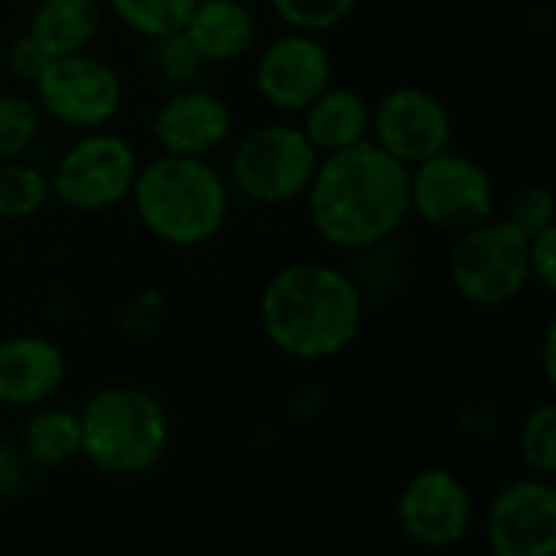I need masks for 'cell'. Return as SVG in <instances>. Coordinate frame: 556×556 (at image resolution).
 I'll return each mask as SVG.
<instances>
[{
  "instance_id": "cell-19",
  "label": "cell",
  "mask_w": 556,
  "mask_h": 556,
  "mask_svg": "<svg viewBox=\"0 0 556 556\" xmlns=\"http://www.w3.org/2000/svg\"><path fill=\"white\" fill-rule=\"evenodd\" d=\"M20 453L29 466L39 469H59L81 456V424L78 410L68 407H33V417L26 420L20 433Z\"/></svg>"
},
{
  "instance_id": "cell-8",
  "label": "cell",
  "mask_w": 556,
  "mask_h": 556,
  "mask_svg": "<svg viewBox=\"0 0 556 556\" xmlns=\"http://www.w3.org/2000/svg\"><path fill=\"white\" fill-rule=\"evenodd\" d=\"M137 169V150L124 137L88 130L52 166L49 192L72 212H104L130 199Z\"/></svg>"
},
{
  "instance_id": "cell-21",
  "label": "cell",
  "mask_w": 556,
  "mask_h": 556,
  "mask_svg": "<svg viewBox=\"0 0 556 556\" xmlns=\"http://www.w3.org/2000/svg\"><path fill=\"white\" fill-rule=\"evenodd\" d=\"M195 3L199 0H111V10L134 33L156 39L173 29H182Z\"/></svg>"
},
{
  "instance_id": "cell-9",
  "label": "cell",
  "mask_w": 556,
  "mask_h": 556,
  "mask_svg": "<svg viewBox=\"0 0 556 556\" xmlns=\"http://www.w3.org/2000/svg\"><path fill=\"white\" fill-rule=\"evenodd\" d=\"M33 85L39 111L75 130L104 127L111 117H117L124 101L117 72L88 52L49 59Z\"/></svg>"
},
{
  "instance_id": "cell-24",
  "label": "cell",
  "mask_w": 556,
  "mask_h": 556,
  "mask_svg": "<svg viewBox=\"0 0 556 556\" xmlns=\"http://www.w3.org/2000/svg\"><path fill=\"white\" fill-rule=\"evenodd\" d=\"M153 68L160 78L182 88V85H195L205 62L195 52V46L189 42V36L182 29H173V33L153 39Z\"/></svg>"
},
{
  "instance_id": "cell-12",
  "label": "cell",
  "mask_w": 556,
  "mask_h": 556,
  "mask_svg": "<svg viewBox=\"0 0 556 556\" xmlns=\"http://www.w3.org/2000/svg\"><path fill=\"white\" fill-rule=\"evenodd\" d=\"M371 134L384 153H391L404 166H417L450 147L453 114L427 88L407 85L388 91L378 101V108L371 111Z\"/></svg>"
},
{
  "instance_id": "cell-22",
  "label": "cell",
  "mask_w": 556,
  "mask_h": 556,
  "mask_svg": "<svg viewBox=\"0 0 556 556\" xmlns=\"http://www.w3.org/2000/svg\"><path fill=\"white\" fill-rule=\"evenodd\" d=\"M518 453L531 476L554 479L556 472V407L541 404L528 414L518 433Z\"/></svg>"
},
{
  "instance_id": "cell-26",
  "label": "cell",
  "mask_w": 556,
  "mask_h": 556,
  "mask_svg": "<svg viewBox=\"0 0 556 556\" xmlns=\"http://www.w3.org/2000/svg\"><path fill=\"white\" fill-rule=\"evenodd\" d=\"M554 215H556V205H554L551 189H547V186H528V189L515 199L508 222H515V225L531 238V235H538V231H544V228L556 225Z\"/></svg>"
},
{
  "instance_id": "cell-7",
  "label": "cell",
  "mask_w": 556,
  "mask_h": 556,
  "mask_svg": "<svg viewBox=\"0 0 556 556\" xmlns=\"http://www.w3.org/2000/svg\"><path fill=\"white\" fill-rule=\"evenodd\" d=\"M410 212L440 231H469L495 215V182L482 163L446 147L410 166Z\"/></svg>"
},
{
  "instance_id": "cell-3",
  "label": "cell",
  "mask_w": 556,
  "mask_h": 556,
  "mask_svg": "<svg viewBox=\"0 0 556 556\" xmlns=\"http://www.w3.org/2000/svg\"><path fill=\"white\" fill-rule=\"evenodd\" d=\"M130 199L140 225L173 248L212 241L228 215V186L205 156L160 153L137 169Z\"/></svg>"
},
{
  "instance_id": "cell-6",
  "label": "cell",
  "mask_w": 556,
  "mask_h": 556,
  "mask_svg": "<svg viewBox=\"0 0 556 556\" xmlns=\"http://www.w3.org/2000/svg\"><path fill=\"white\" fill-rule=\"evenodd\" d=\"M319 150L309 143L303 127L267 124L251 130L231 153L235 189L257 205H283L306 192Z\"/></svg>"
},
{
  "instance_id": "cell-29",
  "label": "cell",
  "mask_w": 556,
  "mask_h": 556,
  "mask_svg": "<svg viewBox=\"0 0 556 556\" xmlns=\"http://www.w3.org/2000/svg\"><path fill=\"white\" fill-rule=\"evenodd\" d=\"M26 472H29V463L20 453V446L0 440V498L16 495L26 485Z\"/></svg>"
},
{
  "instance_id": "cell-5",
  "label": "cell",
  "mask_w": 556,
  "mask_h": 556,
  "mask_svg": "<svg viewBox=\"0 0 556 556\" xmlns=\"http://www.w3.org/2000/svg\"><path fill=\"white\" fill-rule=\"evenodd\" d=\"M528 235L508 218H489L469 231H459L450 254V277L456 293L479 306L498 309L525 293L531 283Z\"/></svg>"
},
{
  "instance_id": "cell-1",
  "label": "cell",
  "mask_w": 556,
  "mask_h": 556,
  "mask_svg": "<svg viewBox=\"0 0 556 556\" xmlns=\"http://www.w3.org/2000/svg\"><path fill=\"white\" fill-rule=\"evenodd\" d=\"M303 195L326 244L365 251L388 241L410 215V166L362 140L326 153Z\"/></svg>"
},
{
  "instance_id": "cell-14",
  "label": "cell",
  "mask_w": 556,
  "mask_h": 556,
  "mask_svg": "<svg viewBox=\"0 0 556 556\" xmlns=\"http://www.w3.org/2000/svg\"><path fill=\"white\" fill-rule=\"evenodd\" d=\"M235 117L225 98L208 88L182 85L153 114V140L163 153L208 156L231 137Z\"/></svg>"
},
{
  "instance_id": "cell-25",
  "label": "cell",
  "mask_w": 556,
  "mask_h": 556,
  "mask_svg": "<svg viewBox=\"0 0 556 556\" xmlns=\"http://www.w3.org/2000/svg\"><path fill=\"white\" fill-rule=\"evenodd\" d=\"M277 16L300 33H326L352 16L358 0H270Z\"/></svg>"
},
{
  "instance_id": "cell-23",
  "label": "cell",
  "mask_w": 556,
  "mask_h": 556,
  "mask_svg": "<svg viewBox=\"0 0 556 556\" xmlns=\"http://www.w3.org/2000/svg\"><path fill=\"white\" fill-rule=\"evenodd\" d=\"M39 121L42 111L36 101L16 91L0 94V163L16 160L23 150H29V143L39 134Z\"/></svg>"
},
{
  "instance_id": "cell-27",
  "label": "cell",
  "mask_w": 556,
  "mask_h": 556,
  "mask_svg": "<svg viewBox=\"0 0 556 556\" xmlns=\"http://www.w3.org/2000/svg\"><path fill=\"white\" fill-rule=\"evenodd\" d=\"M528 264H531V280H538L547 293L556 290V225L531 235Z\"/></svg>"
},
{
  "instance_id": "cell-13",
  "label": "cell",
  "mask_w": 556,
  "mask_h": 556,
  "mask_svg": "<svg viewBox=\"0 0 556 556\" xmlns=\"http://www.w3.org/2000/svg\"><path fill=\"white\" fill-rule=\"evenodd\" d=\"M257 94L277 111H303L316 94L332 85L329 49L316 33H287L274 39L254 68Z\"/></svg>"
},
{
  "instance_id": "cell-18",
  "label": "cell",
  "mask_w": 556,
  "mask_h": 556,
  "mask_svg": "<svg viewBox=\"0 0 556 556\" xmlns=\"http://www.w3.org/2000/svg\"><path fill=\"white\" fill-rule=\"evenodd\" d=\"M101 29V0H39L26 33L49 55L85 52Z\"/></svg>"
},
{
  "instance_id": "cell-2",
  "label": "cell",
  "mask_w": 556,
  "mask_h": 556,
  "mask_svg": "<svg viewBox=\"0 0 556 556\" xmlns=\"http://www.w3.org/2000/svg\"><path fill=\"white\" fill-rule=\"evenodd\" d=\"M257 316L280 355L293 362H326L358 339L365 300L345 270L303 261L280 267L267 280Z\"/></svg>"
},
{
  "instance_id": "cell-15",
  "label": "cell",
  "mask_w": 556,
  "mask_h": 556,
  "mask_svg": "<svg viewBox=\"0 0 556 556\" xmlns=\"http://www.w3.org/2000/svg\"><path fill=\"white\" fill-rule=\"evenodd\" d=\"M65 384V355L42 336H10L0 342V404L33 410L49 404Z\"/></svg>"
},
{
  "instance_id": "cell-11",
  "label": "cell",
  "mask_w": 556,
  "mask_h": 556,
  "mask_svg": "<svg viewBox=\"0 0 556 556\" xmlns=\"http://www.w3.org/2000/svg\"><path fill=\"white\" fill-rule=\"evenodd\" d=\"M485 541L495 556H554V482L528 476L505 485L485 511Z\"/></svg>"
},
{
  "instance_id": "cell-20",
  "label": "cell",
  "mask_w": 556,
  "mask_h": 556,
  "mask_svg": "<svg viewBox=\"0 0 556 556\" xmlns=\"http://www.w3.org/2000/svg\"><path fill=\"white\" fill-rule=\"evenodd\" d=\"M49 176L33 163L3 160L0 163V222L33 218L49 202Z\"/></svg>"
},
{
  "instance_id": "cell-10",
  "label": "cell",
  "mask_w": 556,
  "mask_h": 556,
  "mask_svg": "<svg viewBox=\"0 0 556 556\" xmlns=\"http://www.w3.org/2000/svg\"><path fill=\"white\" fill-rule=\"evenodd\" d=\"M472 492L443 466L420 469L397 495V525L404 538L424 551H450L472 528Z\"/></svg>"
},
{
  "instance_id": "cell-4",
  "label": "cell",
  "mask_w": 556,
  "mask_h": 556,
  "mask_svg": "<svg viewBox=\"0 0 556 556\" xmlns=\"http://www.w3.org/2000/svg\"><path fill=\"white\" fill-rule=\"evenodd\" d=\"M78 424L81 456L114 479H134L156 469L169 450L166 407L143 388H101L78 410Z\"/></svg>"
},
{
  "instance_id": "cell-17",
  "label": "cell",
  "mask_w": 556,
  "mask_h": 556,
  "mask_svg": "<svg viewBox=\"0 0 556 556\" xmlns=\"http://www.w3.org/2000/svg\"><path fill=\"white\" fill-rule=\"evenodd\" d=\"M303 134L319 153H336L368 140L371 104L352 88H326L303 108Z\"/></svg>"
},
{
  "instance_id": "cell-28",
  "label": "cell",
  "mask_w": 556,
  "mask_h": 556,
  "mask_svg": "<svg viewBox=\"0 0 556 556\" xmlns=\"http://www.w3.org/2000/svg\"><path fill=\"white\" fill-rule=\"evenodd\" d=\"M46 62H49V55L33 42V36L23 29L13 42H10V49H7V65H10V72L16 75V78H23V81H36V75L46 68Z\"/></svg>"
},
{
  "instance_id": "cell-16",
  "label": "cell",
  "mask_w": 556,
  "mask_h": 556,
  "mask_svg": "<svg viewBox=\"0 0 556 556\" xmlns=\"http://www.w3.org/2000/svg\"><path fill=\"white\" fill-rule=\"evenodd\" d=\"M182 33L205 65H228L251 52L257 39V20L241 0H199Z\"/></svg>"
},
{
  "instance_id": "cell-30",
  "label": "cell",
  "mask_w": 556,
  "mask_h": 556,
  "mask_svg": "<svg viewBox=\"0 0 556 556\" xmlns=\"http://www.w3.org/2000/svg\"><path fill=\"white\" fill-rule=\"evenodd\" d=\"M541 355H544V378H547V384H556V326L554 323L544 329Z\"/></svg>"
}]
</instances>
